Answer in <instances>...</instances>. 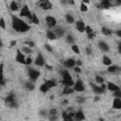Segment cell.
I'll use <instances>...</instances> for the list:
<instances>
[{"mask_svg": "<svg viewBox=\"0 0 121 121\" xmlns=\"http://www.w3.org/2000/svg\"><path fill=\"white\" fill-rule=\"evenodd\" d=\"M74 92H78V93H82L85 91V87L83 85V81L81 79H78L75 81L74 83V86L72 87Z\"/></svg>", "mask_w": 121, "mask_h": 121, "instance_id": "5", "label": "cell"}, {"mask_svg": "<svg viewBox=\"0 0 121 121\" xmlns=\"http://www.w3.org/2000/svg\"><path fill=\"white\" fill-rule=\"evenodd\" d=\"M6 21H5V19L3 18V17H0V27L2 28V29H6Z\"/></svg>", "mask_w": 121, "mask_h": 121, "instance_id": "39", "label": "cell"}, {"mask_svg": "<svg viewBox=\"0 0 121 121\" xmlns=\"http://www.w3.org/2000/svg\"><path fill=\"white\" fill-rule=\"evenodd\" d=\"M74 93V90H73V88L72 87H67V86H64V88H63V90H62V95H71V94H73Z\"/></svg>", "mask_w": 121, "mask_h": 121, "instance_id": "23", "label": "cell"}, {"mask_svg": "<svg viewBox=\"0 0 121 121\" xmlns=\"http://www.w3.org/2000/svg\"><path fill=\"white\" fill-rule=\"evenodd\" d=\"M44 48H45L48 52H52V51H53V48L50 46V44H44Z\"/></svg>", "mask_w": 121, "mask_h": 121, "instance_id": "46", "label": "cell"}, {"mask_svg": "<svg viewBox=\"0 0 121 121\" xmlns=\"http://www.w3.org/2000/svg\"><path fill=\"white\" fill-rule=\"evenodd\" d=\"M40 91H41L42 93H47V92L49 91V88H48L44 83H43V84L40 86Z\"/></svg>", "mask_w": 121, "mask_h": 121, "instance_id": "38", "label": "cell"}, {"mask_svg": "<svg viewBox=\"0 0 121 121\" xmlns=\"http://www.w3.org/2000/svg\"><path fill=\"white\" fill-rule=\"evenodd\" d=\"M15 60H16L18 63H21V64H25V65H26V56H25V54H23V53L21 52L20 49H17V50H16Z\"/></svg>", "mask_w": 121, "mask_h": 121, "instance_id": "7", "label": "cell"}, {"mask_svg": "<svg viewBox=\"0 0 121 121\" xmlns=\"http://www.w3.org/2000/svg\"><path fill=\"white\" fill-rule=\"evenodd\" d=\"M112 6V2L110 0H102L98 4L99 9H110Z\"/></svg>", "mask_w": 121, "mask_h": 121, "instance_id": "16", "label": "cell"}, {"mask_svg": "<svg viewBox=\"0 0 121 121\" xmlns=\"http://www.w3.org/2000/svg\"><path fill=\"white\" fill-rule=\"evenodd\" d=\"M106 85H107V90H109V91H111V92H114V91L120 90V87H119L118 85H116L115 83H113V82L109 81V82H107Z\"/></svg>", "mask_w": 121, "mask_h": 121, "instance_id": "17", "label": "cell"}, {"mask_svg": "<svg viewBox=\"0 0 121 121\" xmlns=\"http://www.w3.org/2000/svg\"><path fill=\"white\" fill-rule=\"evenodd\" d=\"M112 108L115 110L121 109V98H114L112 101Z\"/></svg>", "mask_w": 121, "mask_h": 121, "instance_id": "21", "label": "cell"}, {"mask_svg": "<svg viewBox=\"0 0 121 121\" xmlns=\"http://www.w3.org/2000/svg\"><path fill=\"white\" fill-rule=\"evenodd\" d=\"M33 63V60L31 57H26V65H30Z\"/></svg>", "mask_w": 121, "mask_h": 121, "instance_id": "44", "label": "cell"}, {"mask_svg": "<svg viewBox=\"0 0 121 121\" xmlns=\"http://www.w3.org/2000/svg\"><path fill=\"white\" fill-rule=\"evenodd\" d=\"M49 120L50 121H56L57 120V115H49Z\"/></svg>", "mask_w": 121, "mask_h": 121, "instance_id": "51", "label": "cell"}, {"mask_svg": "<svg viewBox=\"0 0 121 121\" xmlns=\"http://www.w3.org/2000/svg\"><path fill=\"white\" fill-rule=\"evenodd\" d=\"M45 23L49 28H54L55 26H57V20L53 16H50V15L46 16L45 17Z\"/></svg>", "mask_w": 121, "mask_h": 121, "instance_id": "6", "label": "cell"}, {"mask_svg": "<svg viewBox=\"0 0 121 121\" xmlns=\"http://www.w3.org/2000/svg\"><path fill=\"white\" fill-rule=\"evenodd\" d=\"M0 84L1 85L5 84V80H4V64L3 63L0 64Z\"/></svg>", "mask_w": 121, "mask_h": 121, "instance_id": "25", "label": "cell"}, {"mask_svg": "<svg viewBox=\"0 0 121 121\" xmlns=\"http://www.w3.org/2000/svg\"><path fill=\"white\" fill-rule=\"evenodd\" d=\"M52 31L54 32V34L56 35L57 38H61L64 35V32H65L63 27H61V26H55Z\"/></svg>", "mask_w": 121, "mask_h": 121, "instance_id": "13", "label": "cell"}, {"mask_svg": "<svg viewBox=\"0 0 121 121\" xmlns=\"http://www.w3.org/2000/svg\"><path fill=\"white\" fill-rule=\"evenodd\" d=\"M84 32H86L87 35H89V34L93 33V28H92L91 26H85V30H84Z\"/></svg>", "mask_w": 121, "mask_h": 121, "instance_id": "43", "label": "cell"}, {"mask_svg": "<svg viewBox=\"0 0 121 121\" xmlns=\"http://www.w3.org/2000/svg\"><path fill=\"white\" fill-rule=\"evenodd\" d=\"M9 9L11 11H17L19 9V5L16 1H11L9 4Z\"/></svg>", "mask_w": 121, "mask_h": 121, "instance_id": "26", "label": "cell"}, {"mask_svg": "<svg viewBox=\"0 0 121 121\" xmlns=\"http://www.w3.org/2000/svg\"><path fill=\"white\" fill-rule=\"evenodd\" d=\"M46 38H47L48 40H51V41H53V40H56V39H57L56 35L54 34V32H53L51 29L46 30Z\"/></svg>", "mask_w": 121, "mask_h": 121, "instance_id": "27", "label": "cell"}, {"mask_svg": "<svg viewBox=\"0 0 121 121\" xmlns=\"http://www.w3.org/2000/svg\"><path fill=\"white\" fill-rule=\"evenodd\" d=\"M60 75H61V78H62L61 80H69V79H73L71 74L69 73V71H68L67 69H63V70L60 72Z\"/></svg>", "mask_w": 121, "mask_h": 121, "instance_id": "18", "label": "cell"}, {"mask_svg": "<svg viewBox=\"0 0 121 121\" xmlns=\"http://www.w3.org/2000/svg\"><path fill=\"white\" fill-rule=\"evenodd\" d=\"M30 22L33 23L34 25H39V24H40V20H39V18H38V15H36L35 13H32V17H31Z\"/></svg>", "mask_w": 121, "mask_h": 121, "instance_id": "33", "label": "cell"}, {"mask_svg": "<svg viewBox=\"0 0 121 121\" xmlns=\"http://www.w3.org/2000/svg\"><path fill=\"white\" fill-rule=\"evenodd\" d=\"M16 43H17V42H16L15 40H13V41H11V42H10V46H15V45H16Z\"/></svg>", "mask_w": 121, "mask_h": 121, "instance_id": "54", "label": "cell"}, {"mask_svg": "<svg viewBox=\"0 0 121 121\" xmlns=\"http://www.w3.org/2000/svg\"><path fill=\"white\" fill-rule=\"evenodd\" d=\"M38 4H39V6H40L43 9H44V10H49V9H52V4H51V2L48 1V0L40 1Z\"/></svg>", "mask_w": 121, "mask_h": 121, "instance_id": "11", "label": "cell"}, {"mask_svg": "<svg viewBox=\"0 0 121 121\" xmlns=\"http://www.w3.org/2000/svg\"><path fill=\"white\" fill-rule=\"evenodd\" d=\"M102 62H103V64H104L105 66H110V65H112V63L111 58H109V57L106 56V55L103 56V58H102Z\"/></svg>", "mask_w": 121, "mask_h": 121, "instance_id": "22", "label": "cell"}, {"mask_svg": "<svg viewBox=\"0 0 121 121\" xmlns=\"http://www.w3.org/2000/svg\"><path fill=\"white\" fill-rule=\"evenodd\" d=\"M118 52L121 53V44H120V43L118 44Z\"/></svg>", "mask_w": 121, "mask_h": 121, "instance_id": "56", "label": "cell"}, {"mask_svg": "<svg viewBox=\"0 0 121 121\" xmlns=\"http://www.w3.org/2000/svg\"><path fill=\"white\" fill-rule=\"evenodd\" d=\"M112 95L114 96V98H121V90L112 92Z\"/></svg>", "mask_w": 121, "mask_h": 121, "instance_id": "40", "label": "cell"}, {"mask_svg": "<svg viewBox=\"0 0 121 121\" xmlns=\"http://www.w3.org/2000/svg\"><path fill=\"white\" fill-rule=\"evenodd\" d=\"M85 120V115L82 110H78L75 112V115L73 117V121H84Z\"/></svg>", "mask_w": 121, "mask_h": 121, "instance_id": "8", "label": "cell"}, {"mask_svg": "<svg viewBox=\"0 0 121 121\" xmlns=\"http://www.w3.org/2000/svg\"><path fill=\"white\" fill-rule=\"evenodd\" d=\"M61 118L63 121H73V118L69 115V113L66 111H63L61 112Z\"/></svg>", "mask_w": 121, "mask_h": 121, "instance_id": "24", "label": "cell"}, {"mask_svg": "<svg viewBox=\"0 0 121 121\" xmlns=\"http://www.w3.org/2000/svg\"><path fill=\"white\" fill-rule=\"evenodd\" d=\"M82 65V61L80 60H76V66L78 67H80Z\"/></svg>", "mask_w": 121, "mask_h": 121, "instance_id": "49", "label": "cell"}, {"mask_svg": "<svg viewBox=\"0 0 121 121\" xmlns=\"http://www.w3.org/2000/svg\"><path fill=\"white\" fill-rule=\"evenodd\" d=\"M74 70H75V72H76V73H78V74H79V73H81V69H80V67H78V66H75V67H74Z\"/></svg>", "mask_w": 121, "mask_h": 121, "instance_id": "50", "label": "cell"}, {"mask_svg": "<svg viewBox=\"0 0 121 121\" xmlns=\"http://www.w3.org/2000/svg\"><path fill=\"white\" fill-rule=\"evenodd\" d=\"M2 47H3V43H2V41L0 40V49H1Z\"/></svg>", "mask_w": 121, "mask_h": 121, "instance_id": "59", "label": "cell"}, {"mask_svg": "<svg viewBox=\"0 0 121 121\" xmlns=\"http://www.w3.org/2000/svg\"><path fill=\"white\" fill-rule=\"evenodd\" d=\"M90 86H91L92 91H93L94 94H95V95H97L104 94V92L102 91V89L100 88V86H99L98 84H95V83H90Z\"/></svg>", "mask_w": 121, "mask_h": 121, "instance_id": "12", "label": "cell"}, {"mask_svg": "<svg viewBox=\"0 0 121 121\" xmlns=\"http://www.w3.org/2000/svg\"><path fill=\"white\" fill-rule=\"evenodd\" d=\"M79 9H80V11H82V12H87L89 9H88V6H87L86 4H84L83 2H80Z\"/></svg>", "mask_w": 121, "mask_h": 121, "instance_id": "35", "label": "cell"}, {"mask_svg": "<svg viewBox=\"0 0 121 121\" xmlns=\"http://www.w3.org/2000/svg\"><path fill=\"white\" fill-rule=\"evenodd\" d=\"M107 71H108L109 73H112V74H116V73H118V72L120 71V67H119L118 65H115V64L112 65H112L108 66Z\"/></svg>", "mask_w": 121, "mask_h": 121, "instance_id": "19", "label": "cell"}, {"mask_svg": "<svg viewBox=\"0 0 121 121\" xmlns=\"http://www.w3.org/2000/svg\"><path fill=\"white\" fill-rule=\"evenodd\" d=\"M97 45H98L99 49H100L102 52H108V51L110 50L109 44H108L106 42H104V41H99L98 43H97Z\"/></svg>", "mask_w": 121, "mask_h": 121, "instance_id": "15", "label": "cell"}, {"mask_svg": "<svg viewBox=\"0 0 121 121\" xmlns=\"http://www.w3.org/2000/svg\"><path fill=\"white\" fill-rule=\"evenodd\" d=\"M20 50H21V52H22L23 54H26V55L32 53V49H31L30 47H28V46H22V48H21Z\"/></svg>", "mask_w": 121, "mask_h": 121, "instance_id": "29", "label": "cell"}, {"mask_svg": "<svg viewBox=\"0 0 121 121\" xmlns=\"http://www.w3.org/2000/svg\"><path fill=\"white\" fill-rule=\"evenodd\" d=\"M95 83L102 84V83H104L105 79H104V78H103L101 76H95Z\"/></svg>", "mask_w": 121, "mask_h": 121, "instance_id": "37", "label": "cell"}, {"mask_svg": "<svg viewBox=\"0 0 121 121\" xmlns=\"http://www.w3.org/2000/svg\"><path fill=\"white\" fill-rule=\"evenodd\" d=\"M86 53L89 55V54H91L92 53V48H91V46H88V47H86Z\"/></svg>", "mask_w": 121, "mask_h": 121, "instance_id": "52", "label": "cell"}, {"mask_svg": "<svg viewBox=\"0 0 121 121\" xmlns=\"http://www.w3.org/2000/svg\"><path fill=\"white\" fill-rule=\"evenodd\" d=\"M20 16L21 17H26L28 20H31L32 17V12L30 11L29 8L27 5H24L20 10Z\"/></svg>", "mask_w": 121, "mask_h": 121, "instance_id": "3", "label": "cell"}, {"mask_svg": "<svg viewBox=\"0 0 121 121\" xmlns=\"http://www.w3.org/2000/svg\"><path fill=\"white\" fill-rule=\"evenodd\" d=\"M99 86H100V88L102 89V91L105 93V92H106V90H107V85H106V83H102V84H100Z\"/></svg>", "mask_w": 121, "mask_h": 121, "instance_id": "47", "label": "cell"}, {"mask_svg": "<svg viewBox=\"0 0 121 121\" xmlns=\"http://www.w3.org/2000/svg\"><path fill=\"white\" fill-rule=\"evenodd\" d=\"M97 100H99V97H98V95H96V96L95 97V101H97Z\"/></svg>", "mask_w": 121, "mask_h": 121, "instance_id": "58", "label": "cell"}, {"mask_svg": "<svg viewBox=\"0 0 121 121\" xmlns=\"http://www.w3.org/2000/svg\"><path fill=\"white\" fill-rule=\"evenodd\" d=\"M63 66L68 70V68H74L76 66V60L73 58H69L63 61Z\"/></svg>", "mask_w": 121, "mask_h": 121, "instance_id": "9", "label": "cell"}, {"mask_svg": "<svg viewBox=\"0 0 121 121\" xmlns=\"http://www.w3.org/2000/svg\"><path fill=\"white\" fill-rule=\"evenodd\" d=\"M49 89H51V88H53V87H56L57 86V83L54 81V80H52V79H46L44 82H43Z\"/></svg>", "mask_w": 121, "mask_h": 121, "instance_id": "28", "label": "cell"}, {"mask_svg": "<svg viewBox=\"0 0 121 121\" xmlns=\"http://www.w3.org/2000/svg\"><path fill=\"white\" fill-rule=\"evenodd\" d=\"M61 83H62L64 86H67V87H73L75 81H74L73 79H69V80H61Z\"/></svg>", "mask_w": 121, "mask_h": 121, "instance_id": "31", "label": "cell"}, {"mask_svg": "<svg viewBox=\"0 0 121 121\" xmlns=\"http://www.w3.org/2000/svg\"><path fill=\"white\" fill-rule=\"evenodd\" d=\"M71 49H72V51L74 52V53H76V54H80V50H79V47L77 45V44H72V46H71Z\"/></svg>", "mask_w": 121, "mask_h": 121, "instance_id": "36", "label": "cell"}, {"mask_svg": "<svg viewBox=\"0 0 121 121\" xmlns=\"http://www.w3.org/2000/svg\"><path fill=\"white\" fill-rule=\"evenodd\" d=\"M25 87H26L28 91H33V90L35 89V85H34V83H32V82H30V81L26 82V83H25Z\"/></svg>", "mask_w": 121, "mask_h": 121, "instance_id": "34", "label": "cell"}, {"mask_svg": "<svg viewBox=\"0 0 121 121\" xmlns=\"http://www.w3.org/2000/svg\"><path fill=\"white\" fill-rule=\"evenodd\" d=\"M75 25H76V28H77V30L78 31V32H84V30H85V23L82 21V20H78V21H77L76 23H75Z\"/></svg>", "mask_w": 121, "mask_h": 121, "instance_id": "14", "label": "cell"}, {"mask_svg": "<svg viewBox=\"0 0 121 121\" xmlns=\"http://www.w3.org/2000/svg\"><path fill=\"white\" fill-rule=\"evenodd\" d=\"M34 63H35V65L40 66V67L44 66L45 60H44V59H43V55H42L41 53H39V54L36 56V59L34 60Z\"/></svg>", "mask_w": 121, "mask_h": 121, "instance_id": "10", "label": "cell"}, {"mask_svg": "<svg viewBox=\"0 0 121 121\" xmlns=\"http://www.w3.org/2000/svg\"><path fill=\"white\" fill-rule=\"evenodd\" d=\"M94 37H95V33H94V32L88 35V38H89V39H94Z\"/></svg>", "mask_w": 121, "mask_h": 121, "instance_id": "55", "label": "cell"}, {"mask_svg": "<svg viewBox=\"0 0 121 121\" xmlns=\"http://www.w3.org/2000/svg\"><path fill=\"white\" fill-rule=\"evenodd\" d=\"M76 101L78 103H79V104H82L85 101V97H83V96H77L76 97Z\"/></svg>", "mask_w": 121, "mask_h": 121, "instance_id": "42", "label": "cell"}, {"mask_svg": "<svg viewBox=\"0 0 121 121\" xmlns=\"http://www.w3.org/2000/svg\"><path fill=\"white\" fill-rule=\"evenodd\" d=\"M27 76H28L30 81L34 82V81H36V80L39 78V77L41 76V72H40L39 70L34 69V68L28 67V68H27Z\"/></svg>", "mask_w": 121, "mask_h": 121, "instance_id": "2", "label": "cell"}, {"mask_svg": "<svg viewBox=\"0 0 121 121\" xmlns=\"http://www.w3.org/2000/svg\"><path fill=\"white\" fill-rule=\"evenodd\" d=\"M5 102H6L9 107H11V108L17 106V103H16V96H15V95L12 94V93H10L9 95H7V97L5 98Z\"/></svg>", "mask_w": 121, "mask_h": 121, "instance_id": "4", "label": "cell"}, {"mask_svg": "<svg viewBox=\"0 0 121 121\" xmlns=\"http://www.w3.org/2000/svg\"><path fill=\"white\" fill-rule=\"evenodd\" d=\"M11 26L16 32L19 33H26L30 29V26L25 21L15 15H11Z\"/></svg>", "mask_w": 121, "mask_h": 121, "instance_id": "1", "label": "cell"}, {"mask_svg": "<svg viewBox=\"0 0 121 121\" xmlns=\"http://www.w3.org/2000/svg\"><path fill=\"white\" fill-rule=\"evenodd\" d=\"M47 114H48V112H47L46 110H41V111L39 112V115H41V116H43V117H46Z\"/></svg>", "mask_w": 121, "mask_h": 121, "instance_id": "45", "label": "cell"}, {"mask_svg": "<svg viewBox=\"0 0 121 121\" xmlns=\"http://www.w3.org/2000/svg\"><path fill=\"white\" fill-rule=\"evenodd\" d=\"M65 21H66L68 24H74V23H75V18H74L73 15H71V14H66V15H65Z\"/></svg>", "mask_w": 121, "mask_h": 121, "instance_id": "32", "label": "cell"}, {"mask_svg": "<svg viewBox=\"0 0 121 121\" xmlns=\"http://www.w3.org/2000/svg\"><path fill=\"white\" fill-rule=\"evenodd\" d=\"M57 113H58V111H57V109H55V108L50 109L49 112H48V115H57Z\"/></svg>", "mask_w": 121, "mask_h": 121, "instance_id": "41", "label": "cell"}, {"mask_svg": "<svg viewBox=\"0 0 121 121\" xmlns=\"http://www.w3.org/2000/svg\"><path fill=\"white\" fill-rule=\"evenodd\" d=\"M65 42L69 44H74V42H75V38L71 35V34H68L66 35V38H65Z\"/></svg>", "mask_w": 121, "mask_h": 121, "instance_id": "30", "label": "cell"}, {"mask_svg": "<svg viewBox=\"0 0 121 121\" xmlns=\"http://www.w3.org/2000/svg\"><path fill=\"white\" fill-rule=\"evenodd\" d=\"M27 45H28V47L32 48V47L35 46V43H34V42H32V41H28V42H27Z\"/></svg>", "mask_w": 121, "mask_h": 121, "instance_id": "48", "label": "cell"}, {"mask_svg": "<svg viewBox=\"0 0 121 121\" xmlns=\"http://www.w3.org/2000/svg\"><path fill=\"white\" fill-rule=\"evenodd\" d=\"M112 30L110 28V27H107V26H102L101 27V33L104 35V36H111L112 34Z\"/></svg>", "mask_w": 121, "mask_h": 121, "instance_id": "20", "label": "cell"}, {"mask_svg": "<svg viewBox=\"0 0 121 121\" xmlns=\"http://www.w3.org/2000/svg\"><path fill=\"white\" fill-rule=\"evenodd\" d=\"M68 103V100H63L62 101V104H67Z\"/></svg>", "mask_w": 121, "mask_h": 121, "instance_id": "60", "label": "cell"}, {"mask_svg": "<svg viewBox=\"0 0 121 121\" xmlns=\"http://www.w3.org/2000/svg\"><path fill=\"white\" fill-rule=\"evenodd\" d=\"M45 66L47 67V69H48V70H52V67H51V66H49V65H46V64H45Z\"/></svg>", "mask_w": 121, "mask_h": 121, "instance_id": "57", "label": "cell"}, {"mask_svg": "<svg viewBox=\"0 0 121 121\" xmlns=\"http://www.w3.org/2000/svg\"><path fill=\"white\" fill-rule=\"evenodd\" d=\"M114 33H115V34H116V35H117L119 38L121 37V30H120V29H117V30H115V31H114Z\"/></svg>", "mask_w": 121, "mask_h": 121, "instance_id": "53", "label": "cell"}]
</instances>
